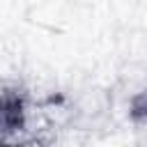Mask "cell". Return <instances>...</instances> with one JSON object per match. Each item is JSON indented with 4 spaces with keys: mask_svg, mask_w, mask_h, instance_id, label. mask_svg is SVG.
I'll return each mask as SVG.
<instances>
[{
    "mask_svg": "<svg viewBox=\"0 0 147 147\" xmlns=\"http://www.w3.org/2000/svg\"><path fill=\"white\" fill-rule=\"evenodd\" d=\"M126 117L133 126L147 129V85L138 87L126 101Z\"/></svg>",
    "mask_w": 147,
    "mask_h": 147,
    "instance_id": "2",
    "label": "cell"
},
{
    "mask_svg": "<svg viewBox=\"0 0 147 147\" xmlns=\"http://www.w3.org/2000/svg\"><path fill=\"white\" fill-rule=\"evenodd\" d=\"M30 94L14 80H0V142L14 140L28 129Z\"/></svg>",
    "mask_w": 147,
    "mask_h": 147,
    "instance_id": "1",
    "label": "cell"
}]
</instances>
